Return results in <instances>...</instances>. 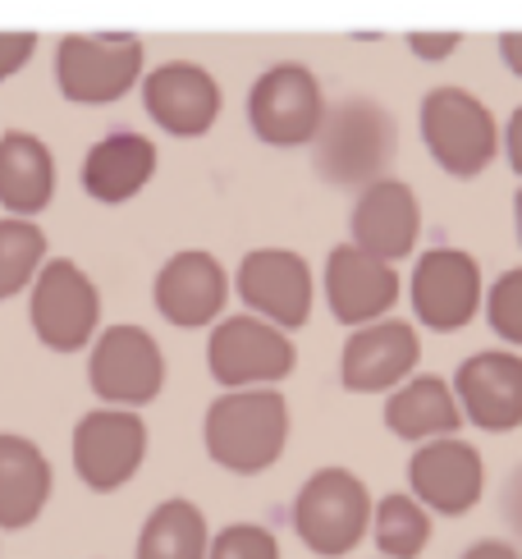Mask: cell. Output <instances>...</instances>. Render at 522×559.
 <instances>
[{"label":"cell","mask_w":522,"mask_h":559,"mask_svg":"<svg viewBox=\"0 0 522 559\" xmlns=\"http://www.w3.org/2000/svg\"><path fill=\"white\" fill-rule=\"evenodd\" d=\"M312 152V170L330 189L363 193L367 183L385 179L399 160V120L385 102L376 97H340L325 106L317 138L307 143Z\"/></svg>","instance_id":"1"},{"label":"cell","mask_w":522,"mask_h":559,"mask_svg":"<svg viewBox=\"0 0 522 559\" xmlns=\"http://www.w3.org/2000/svg\"><path fill=\"white\" fill-rule=\"evenodd\" d=\"M284 445H289V400L280 385L225 390L206 404L202 450L216 468L234 477H261L280 463Z\"/></svg>","instance_id":"2"},{"label":"cell","mask_w":522,"mask_h":559,"mask_svg":"<svg viewBox=\"0 0 522 559\" xmlns=\"http://www.w3.org/2000/svg\"><path fill=\"white\" fill-rule=\"evenodd\" d=\"M147 74V46L138 33H64L56 41V87L74 106H115Z\"/></svg>","instance_id":"3"},{"label":"cell","mask_w":522,"mask_h":559,"mask_svg":"<svg viewBox=\"0 0 522 559\" xmlns=\"http://www.w3.org/2000/svg\"><path fill=\"white\" fill-rule=\"evenodd\" d=\"M422 143L449 179H477L500 156V124L490 106L467 87H431L417 106Z\"/></svg>","instance_id":"4"},{"label":"cell","mask_w":522,"mask_h":559,"mask_svg":"<svg viewBox=\"0 0 522 559\" xmlns=\"http://www.w3.org/2000/svg\"><path fill=\"white\" fill-rule=\"evenodd\" d=\"M371 491L348 468H317L294 496V532L317 559H344L371 532Z\"/></svg>","instance_id":"5"},{"label":"cell","mask_w":522,"mask_h":559,"mask_svg":"<svg viewBox=\"0 0 522 559\" xmlns=\"http://www.w3.org/2000/svg\"><path fill=\"white\" fill-rule=\"evenodd\" d=\"M325 106L330 102L312 69L298 60H280L261 69L248 87V129L257 133V143L275 152H294L317 138Z\"/></svg>","instance_id":"6"},{"label":"cell","mask_w":522,"mask_h":559,"mask_svg":"<svg viewBox=\"0 0 522 559\" xmlns=\"http://www.w3.org/2000/svg\"><path fill=\"white\" fill-rule=\"evenodd\" d=\"M298 367V348L289 331H280L266 317L239 312L221 317L206 335V371L221 390H248V385H280Z\"/></svg>","instance_id":"7"},{"label":"cell","mask_w":522,"mask_h":559,"mask_svg":"<svg viewBox=\"0 0 522 559\" xmlns=\"http://www.w3.org/2000/svg\"><path fill=\"white\" fill-rule=\"evenodd\" d=\"M28 298V325L51 354H79L102 331V289L79 262L46 258Z\"/></svg>","instance_id":"8"},{"label":"cell","mask_w":522,"mask_h":559,"mask_svg":"<svg viewBox=\"0 0 522 559\" xmlns=\"http://www.w3.org/2000/svg\"><path fill=\"white\" fill-rule=\"evenodd\" d=\"M87 385L110 408H147L165 390V354L142 325H106L87 344Z\"/></svg>","instance_id":"9"},{"label":"cell","mask_w":522,"mask_h":559,"mask_svg":"<svg viewBox=\"0 0 522 559\" xmlns=\"http://www.w3.org/2000/svg\"><path fill=\"white\" fill-rule=\"evenodd\" d=\"M147 423H142L138 408H92L74 423L69 436V459H74V473L87 491L110 496L129 486L147 459Z\"/></svg>","instance_id":"10"},{"label":"cell","mask_w":522,"mask_h":559,"mask_svg":"<svg viewBox=\"0 0 522 559\" xmlns=\"http://www.w3.org/2000/svg\"><path fill=\"white\" fill-rule=\"evenodd\" d=\"M482 298H486V275L472 252L426 248L417 258L413 280H408V302H413L417 325L454 335L482 312Z\"/></svg>","instance_id":"11"},{"label":"cell","mask_w":522,"mask_h":559,"mask_svg":"<svg viewBox=\"0 0 522 559\" xmlns=\"http://www.w3.org/2000/svg\"><path fill=\"white\" fill-rule=\"evenodd\" d=\"M234 294L244 298L248 312L266 317L271 325L294 335L312 321L317 280L307 258H298L294 248H252L234 271Z\"/></svg>","instance_id":"12"},{"label":"cell","mask_w":522,"mask_h":559,"mask_svg":"<svg viewBox=\"0 0 522 559\" xmlns=\"http://www.w3.org/2000/svg\"><path fill=\"white\" fill-rule=\"evenodd\" d=\"M142 110L170 138H206L225 110V92L206 64L198 60H165L142 74Z\"/></svg>","instance_id":"13"},{"label":"cell","mask_w":522,"mask_h":559,"mask_svg":"<svg viewBox=\"0 0 522 559\" xmlns=\"http://www.w3.org/2000/svg\"><path fill=\"white\" fill-rule=\"evenodd\" d=\"M408 496H417L436 519H463L486 496V459L459 436H436L413 445Z\"/></svg>","instance_id":"14"},{"label":"cell","mask_w":522,"mask_h":559,"mask_svg":"<svg viewBox=\"0 0 522 559\" xmlns=\"http://www.w3.org/2000/svg\"><path fill=\"white\" fill-rule=\"evenodd\" d=\"M234 280L206 248H183L165 258L152 280V302L156 312L175 325V331H206L225 317Z\"/></svg>","instance_id":"15"},{"label":"cell","mask_w":522,"mask_h":559,"mask_svg":"<svg viewBox=\"0 0 522 559\" xmlns=\"http://www.w3.org/2000/svg\"><path fill=\"white\" fill-rule=\"evenodd\" d=\"M422 367V335L413 321L381 317L353 325L340 354V385L348 394H390Z\"/></svg>","instance_id":"16"},{"label":"cell","mask_w":522,"mask_h":559,"mask_svg":"<svg viewBox=\"0 0 522 559\" xmlns=\"http://www.w3.org/2000/svg\"><path fill=\"white\" fill-rule=\"evenodd\" d=\"M454 394L463 423L490 436H509L522 427V354L518 348H482L459 362Z\"/></svg>","instance_id":"17"},{"label":"cell","mask_w":522,"mask_h":559,"mask_svg":"<svg viewBox=\"0 0 522 559\" xmlns=\"http://www.w3.org/2000/svg\"><path fill=\"white\" fill-rule=\"evenodd\" d=\"M321 289L330 302V317L353 331V325L390 317V308L399 302V271L394 262L371 258L358 243H335L325 258Z\"/></svg>","instance_id":"18"},{"label":"cell","mask_w":522,"mask_h":559,"mask_svg":"<svg viewBox=\"0 0 522 559\" xmlns=\"http://www.w3.org/2000/svg\"><path fill=\"white\" fill-rule=\"evenodd\" d=\"M422 239V202L403 179H376L358 193L348 216V243L381 262H403L417 252Z\"/></svg>","instance_id":"19"},{"label":"cell","mask_w":522,"mask_h":559,"mask_svg":"<svg viewBox=\"0 0 522 559\" xmlns=\"http://www.w3.org/2000/svg\"><path fill=\"white\" fill-rule=\"evenodd\" d=\"M156 166H161V152H156V143L147 133L115 129V133L97 138V143L87 147L79 183H83V193L92 202L124 206V202H133L156 179Z\"/></svg>","instance_id":"20"},{"label":"cell","mask_w":522,"mask_h":559,"mask_svg":"<svg viewBox=\"0 0 522 559\" xmlns=\"http://www.w3.org/2000/svg\"><path fill=\"white\" fill-rule=\"evenodd\" d=\"M56 491V468L37 440L19 431H0V527L19 532L41 519Z\"/></svg>","instance_id":"21"},{"label":"cell","mask_w":522,"mask_h":559,"mask_svg":"<svg viewBox=\"0 0 522 559\" xmlns=\"http://www.w3.org/2000/svg\"><path fill=\"white\" fill-rule=\"evenodd\" d=\"M56 198V156L28 129L0 133V206L5 216L37 221Z\"/></svg>","instance_id":"22"},{"label":"cell","mask_w":522,"mask_h":559,"mask_svg":"<svg viewBox=\"0 0 522 559\" xmlns=\"http://www.w3.org/2000/svg\"><path fill=\"white\" fill-rule=\"evenodd\" d=\"M463 427V408L459 394L444 377H413L390 390L385 400V431L408 440V445H422V440L436 436H459Z\"/></svg>","instance_id":"23"},{"label":"cell","mask_w":522,"mask_h":559,"mask_svg":"<svg viewBox=\"0 0 522 559\" xmlns=\"http://www.w3.org/2000/svg\"><path fill=\"white\" fill-rule=\"evenodd\" d=\"M206 546H211L206 514L193 500L175 496V500H161L147 514L133 559H206Z\"/></svg>","instance_id":"24"},{"label":"cell","mask_w":522,"mask_h":559,"mask_svg":"<svg viewBox=\"0 0 522 559\" xmlns=\"http://www.w3.org/2000/svg\"><path fill=\"white\" fill-rule=\"evenodd\" d=\"M431 532H436V514L408 491L381 496L371 504V542L381 559H417L431 546Z\"/></svg>","instance_id":"25"},{"label":"cell","mask_w":522,"mask_h":559,"mask_svg":"<svg viewBox=\"0 0 522 559\" xmlns=\"http://www.w3.org/2000/svg\"><path fill=\"white\" fill-rule=\"evenodd\" d=\"M46 252L41 225L28 216H0V302L19 298L37 280Z\"/></svg>","instance_id":"26"},{"label":"cell","mask_w":522,"mask_h":559,"mask_svg":"<svg viewBox=\"0 0 522 559\" xmlns=\"http://www.w3.org/2000/svg\"><path fill=\"white\" fill-rule=\"evenodd\" d=\"M482 312H486L490 335H500L505 348H522V266L490 280Z\"/></svg>","instance_id":"27"},{"label":"cell","mask_w":522,"mask_h":559,"mask_svg":"<svg viewBox=\"0 0 522 559\" xmlns=\"http://www.w3.org/2000/svg\"><path fill=\"white\" fill-rule=\"evenodd\" d=\"M206 559H280V542L261 523H229L211 537Z\"/></svg>","instance_id":"28"},{"label":"cell","mask_w":522,"mask_h":559,"mask_svg":"<svg viewBox=\"0 0 522 559\" xmlns=\"http://www.w3.org/2000/svg\"><path fill=\"white\" fill-rule=\"evenodd\" d=\"M37 33H0V83H10L14 74L33 64L37 56Z\"/></svg>","instance_id":"29"},{"label":"cell","mask_w":522,"mask_h":559,"mask_svg":"<svg viewBox=\"0 0 522 559\" xmlns=\"http://www.w3.org/2000/svg\"><path fill=\"white\" fill-rule=\"evenodd\" d=\"M408 51L426 64H440V60H454L463 51V33H408Z\"/></svg>","instance_id":"30"},{"label":"cell","mask_w":522,"mask_h":559,"mask_svg":"<svg viewBox=\"0 0 522 559\" xmlns=\"http://www.w3.org/2000/svg\"><path fill=\"white\" fill-rule=\"evenodd\" d=\"M500 152H505V160H509V170L522 179V106L509 115V124H505V133H500Z\"/></svg>","instance_id":"31"},{"label":"cell","mask_w":522,"mask_h":559,"mask_svg":"<svg viewBox=\"0 0 522 559\" xmlns=\"http://www.w3.org/2000/svg\"><path fill=\"white\" fill-rule=\"evenodd\" d=\"M505 519L513 523V532L522 537V463L509 473V481H505Z\"/></svg>","instance_id":"32"},{"label":"cell","mask_w":522,"mask_h":559,"mask_svg":"<svg viewBox=\"0 0 522 559\" xmlns=\"http://www.w3.org/2000/svg\"><path fill=\"white\" fill-rule=\"evenodd\" d=\"M495 51H500L509 74L522 79V33H500V37H495Z\"/></svg>","instance_id":"33"},{"label":"cell","mask_w":522,"mask_h":559,"mask_svg":"<svg viewBox=\"0 0 522 559\" xmlns=\"http://www.w3.org/2000/svg\"><path fill=\"white\" fill-rule=\"evenodd\" d=\"M459 559H522L509 542H495V537H486V542H477V546H467Z\"/></svg>","instance_id":"34"},{"label":"cell","mask_w":522,"mask_h":559,"mask_svg":"<svg viewBox=\"0 0 522 559\" xmlns=\"http://www.w3.org/2000/svg\"><path fill=\"white\" fill-rule=\"evenodd\" d=\"M513 235H518V243H522V189L513 193Z\"/></svg>","instance_id":"35"}]
</instances>
